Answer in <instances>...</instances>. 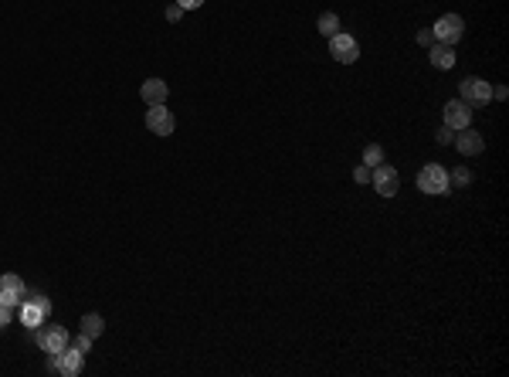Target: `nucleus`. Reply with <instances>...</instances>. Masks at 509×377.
Masks as SVG:
<instances>
[{"mask_svg":"<svg viewBox=\"0 0 509 377\" xmlns=\"http://www.w3.org/2000/svg\"><path fill=\"white\" fill-rule=\"evenodd\" d=\"M7 323H11V310H7V306H0V330H4Z\"/></svg>","mask_w":509,"mask_h":377,"instance_id":"obj_25","label":"nucleus"},{"mask_svg":"<svg viewBox=\"0 0 509 377\" xmlns=\"http://www.w3.org/2000/svg\"><path fill=\"white\" fill-rule=\"evenodd\" d=\"M48 313H51V299H45V296H31L21 302V323H24L28 330H38L48 319Z\"/></svg>","mask_w":509,"mask_h":377,"instance_id":"obj_3","label":"nucleus"},{"mask_svg":"<svg viewBox=\"0 0 509 377\" xmlns=\"http://www.w3.org/2000/svg\"><path fill=\"white\" fill-rule=\"evenodd\" d=\"M428 58H432V65L438 68V72H448V68L455 65V48H451V45H442V41H434L432 51H428Z\"/></svg>","mask_w":509,"mask_h":377,"instance_id":"obj_14","label":"nucleus"},{"mask_svg":"<svg viewBox=\"0 0 509 377\" xmlns=\"http://www.w3.org/2000/svg\"><path fill=\"white\" fill-rule=\"evenodd\" d=\"M434 140L442 143V146H451V140H455V129H448V126H442V129H438V136H434Z\"/></svg>","mask_w":509,"mask_h":377,"instance_id":"obj_20","label":"nucleus"},{"mask_svg":"<svg viewBox=\"0 0 509 377\" xmlns=\"http://www.w3.org/2000/svg\"><path fill=\"white\" fill-rule=\"evenodd\" d=\"M455 150L462 153V157H478L482 150H486V140H482V133L478 129H472V126H465V129H459V136H455Z\"/></svg>","mask_w":509,"mask_h":377,"instance_id":"obj_11","label":"nucleus"},{"mask_svg":"<svg viewBox=\"0 0 509 377\" xmlns=\"http://www.w3.org/2000/svg\"><path fill=\"white\" fill-rule=\"evenodd\" d=\"M180 14H184V7H180V4H170L167 7V21H180Z\"/></svg>","mask_w":509,"mask_h":377,"instance_id":"obj_22","label":"nucleus"},{"mask_svg":"<svg viewBox=\"0 0 509 377\" xmlns=\"http://www.w3.org/2000/svg\"><path fill=\"white\" fill-rule=\"evenodd\" d=\"M371 184L381 197H394V194L401 190V173L394 170L390 163H377L371 170Z\"/></svg>","mask_w":509,"mask_h":377,"instance_id":"obj_2","label":"nucleus"},{"mask_svg":"<svg viewBox=\"0 0 509 377\" xmlns=\"http://www.w3.org/2000/svg\"><path fill=\"white\" fill-rule=\"evenodd\" d=\"M82 367H85V354H82L78 346H65V350H58L55 371H58L62 377H78L82 374Z\"/></svg>","mask_w":509,"mask_h":377,"instance_id":"obj_10","label":"nucleus"},{"mask_svg":"<svg viewBox=\"0 0 509 377\" xmlns=\"http://www.w3.org/2000/svg\"><path fill=\"white\" fill-rule=\"evenodd\" d=\"M139 95H143L146 106H167L170 89H167V82L163 79H146L143 82V89H139Z\"/></svg>","mask_w":509,"mask_h":377,"instance_id":"obj_13","label":"nucleus"},{"mask_svg":"<svg viewBox=\"0 0 509 377\" xmlns=\"http://www.w3.org/2000/svg\"><path fill=\"white\" fill-rule=\"evenodd\" d=\"M469 180H472V173L465 170V167H455V170L448 173V184H455V187H465Z\"/></svg>","mask_w":509,"mask_h":377,"instance_id":"obj_18","label":"nucleus"},{"mask_svg":"<svg viewBox=\"0 0 509 377\" xmlns=\"http://www.w3.org/2000/svg\"><path fill=\"white\" fill-rule=\"evenodd\" d=\"M434 41H442V45H459L462 41V34H465V21L459 14H445V17H438L434 21Z\"/></svg>","mask_w":509,"mask_h":377,"instance_id":"obj_4","label":"nucleus"},{"mask_svg":"<svg viewBox=\"0 0 509 377\" xmlns=\"http://www.w3.org/2000/svg\"><path fill=\"white\" fill-rule=\"evenodd\" d=\"M363 163H367V167H377V163H384V146L371 143V146L363 150Z\"/></svg>","mask_w":509,"mask_h":377,"instance_id":"obj_17","label":"nucleus"},{"mask_svg":"<svg viewBox=\"0 0 509 377\" xmlns=\"http://www.w3.org/2000/svg\"><path fill=\"white\" fill-rule=\"evenodd\" d=\"M102 330H106V319H102V316L99 313H85L82 316V333H85V337H102Z\"/></svg>","mask_w":509,"mask_h":377,"instance_id":"obj_15","label":"nucleus"},{"mask_svg":"<svg viewBox=\"0 0 509 377\" xmlns=\"http://www.w3.org/2000/svg\"><path fill=\"white\" fill-rule=\"evenodd\" d=\"M316 31L323 34V38H333V34H339V17H336V14H319V21H316Z\"/></svg>","mask_w":509,"mask_h":377,"instance_id":"obj_16","label":"nucleus"},{"mask_svg":"<svg viewBox=\"0 0 509 377\" xmlns=\"http://www.w3.org/2000/svg\"><path fill=\"white\" fill-rule=\"evenodd\" d=\"M184 11H197V7H204V0H177Z\"/></svg>","mask_w":509,"mask_h":377,"instance_id":"obj_23","label":"nucleus"},{"mask_svg":"<svg viewBox=\"0 0 509 377\" xmlns=\"http://www.w3.org/2000/svg\"><path fill=\"white\" fill-rule=\"evenodd\" d=\"M24 299H28V285L21 283V275H14V272L0 275V306H7V310H17Z\"/></svg>","mask_w":509,"mask_h":377,"instance_id":"obj_6","label":"nucleus"},{"mask_svg":"<svg viewBox=\"0 0 509 377\" xmlns=\"http://www.w3.org/2000/svg\"><path fill=\"white\" fill-rule=\"evenodd\" d=\"M146 129H150L153 136H173L177 119H173V112H170L167 106H150V112H146Z\"/></svg>","mask_w":509,"mask_h":377,"instance_id":"obj_7","label":"nucleus"},{"mask_svg":"<svg viewBox=\"0 0 509 377\" xmlns=\"http://www.w3.org/2000/svg\"><path fill=\"white\" fill-rule=\"evenodd\" d=\"M371 170H373V167H367V163H360V167L354 170V180H356V184H371Z\"/></svg>","mask_w":509,"mask_h":377,"instance_id":"obj_19","label":"nucleus"},{"mask_svg":"<svg viewBox=\"0 0 509 377\" xmlns=\"http://www.w3.org/2000/svg\"><path fill=\"white\" fill-rule=\"evenodd\" d=\"M445 126L448 129H465V126H472V109H469V102L465 99H451L445 106Z\"/></svg>","mask_w":509,"mask_h":377,"instance_id":"obj_12","label":"nucleus"},{"mask_svg":"<svg viewBox=\"0 0 509 377\" xmlns=\"http://www.w3.org/2000/svg\"><path fill=\"white\" fill-rule=\"evenodd\" d=\"M75 346H78V350H82V354H89V346H92V337H85V333H78Z\"/></svg>","mask_w":509,"mask_h":377,"instance_id":"obj_21","label":"nucleus"},{"mask_svg":"<svg viewBox=\"0 0 509 377\" xmlns=\"http://www.w3.org/2000/svg\"><path fill=\"white\" fill-rule=\"evenodd\" d=\"M329 55H333L336 62H343V65H354L356 58H360V45H356L350 34L339 31V34H333V38H329Z\"/></svg>","mask_w":509,"mask_h":377,"instance_id":"obj_8","label":"nucleus"},{"mask_svg":"<svg viewBox=\"0 0 509 377\" xmlns=\"http://www.w3.org/2000/svg\"><path fill=\"white\" fill-rule=\"evenodd\" d=\"M34 340H38V346H41L45 354H58V350L68 346V330L58 327V323H41L38 333H34Z\"/></svg>","mask_w":509,"mask_h":377,"instance_id":"obj_5","label":"nucleus"},{"mask_svg":"<svg viewBox=\"0 0 509 377\" xmlns=\"http://www.w3.org/2000/svg\"><path fill=\"white\" fill-rule=\"evenodd\" d=\"M506 95H509V89H506V85H499V89H493V99H506Z\"/></svg>","mask_w":509,"mask_h":377,"instance_id":"obj_26","label":"nucleus"},{"mask_svg":"<svg viewBox=\"0 0 509 377\" xmlns=\"http://www.w3.org/2000/svg\"><path fill=\"white\" fill-rule=\"evenodd\" d=\"M417 190H421V194H448V190H451L448 170L442 163H425L421 173H417Z\"/></svg>","mask_w":509,"mask_h":377,"instance_id":"obj_1","label":"nucleus"},{"mask_svg":"<svg viewBox=\"0 0 509 377\" xmlns=\"http://www.w3.org/2000/svg\"><path fill=\"white\" fill-rule=\"evenodd\" d=\"M462 99L469 106H486L489 99H493V85L486 79H478V75H469L462 82Z\"/></svg>","mask_w":509,"mask_h":377,"instance_id":"obj_9","label":"nucleus"},{"mask_svg":"<svg viewBox=\"0 0 509 377\" xmlns=\"http://www.w3.org/2000/svg\"><path fill=\"white\" fill-rule=\"evenodd\" d=\"M417 41H421V45H428V48H432V45H434V34H432V31H421V34H417Z\"/></svg>","mask_w":509,"mask_h":377,"instance_id":"obj_24","label":"nucleus"}]
</instances>
